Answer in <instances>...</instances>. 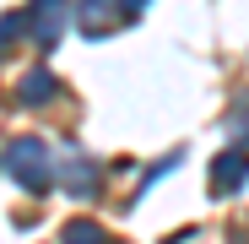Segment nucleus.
<instances>
[{"instance_id":"obj_5","label":"nucleus","mask_w":249,"mask_h":244,"mask_svg":"<svg viewBox=\"0 0 249 244\" xmlns=\"http://www.w3.org/2000/svg\"><path fill=\"white\" fill-rule=\"evenodd\" d=\"M65 244H108V233L98 223H71L65 228Z\"/></svg>"},{"instance_id":"obj_4","label":"nucleus","mask_w":249,"mask_h":244,"mask_svg":"<svg viewBox=\"0 0 249 244\" xmlns=\"http://www.w3.org/2000/svg\"><path fill=\"white\" fill-rule=\"evenodd\" d=\"M44 98H54V76L49 71H33L22 81V103H44Z\"/></svg>"},{"instance_id":"obj_3","label":"nucleus","mask_w":249,"mask_h":244,"mask_svg":"<svg viewBox=\"0 0 249 244\" xmlns=\"http://www.w3.org/2000/svg\"><path fill=\"white\" fill-rule=\"evenodd\" d=\"M244 179H249V152H222V157H217V174H212L217 195H228V190L244 185Z\"/></svg>"},{"instance_id":"obj_2","label":"nucleus","mask_w":249,"mask_h":244,"mask_svg":"<svg viewBox=\"0 0 249 244\" xmlns=\"http://www.w3.org/2000/svg\"><path fill=\"white\" fill-rule=\"evenodd\" d=\"M65 17H71V0H33L27 27H33V38H38V44H54V38H60V27H65Z\"/></svg>"},{"instance_id":"obj_1","label":"nucleus","mask_w":249,"mask_h":244,"mask_svg":"<svg viewBox=\"0 0 249 244\" xmlns=\"http://www.w3.org/2000/svg\"><path fill=\"white\" fill-rule=\"evenodd\" d=\"M11 174H17L27 190H44V185H49V157H44V141H17V147H11Z\"/></svg>"},{"instance_id":"obj_6","label":"nucleus","mask_w":249,"mask_h":244,"mask_svg":"<svg viewBox=\"0 0 249 244\" xmlns=\"http://www.w3.org/2000/svg\"><path fill=\"white\" fill-rule=\"evenodd\" d=\"M124 6H130V11H141V6H146V0H124Z\"/></svg>"}]
</instances>
